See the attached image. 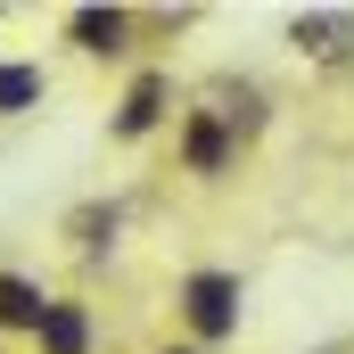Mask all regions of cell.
<instances>
[{
	"label": "cell",
	"mask_w": 354,
	"mask_h": 354,
	"mask_svg": "<svg viewBox=\"0 0 354 354\" xmlns=\"http://www.w3.org/2000/svg\"><path fill=\"white\" fill-rule=\"evenodd\" d=\"M181 297H189L198 338H231V330H239V280H231V272H198Z\"/></svg>",
	"instance_id": "cell-1"
},
{
	"label": "cell",
	"mask_w": 354,
	"mask_h": 354,
	"mask_svg": "<svg viewBox=\"0 0 354 354\" xmlns=\"http://www.w3.org/2000/svg\"><path fill=\"white\" fill-rule=\"evenodd\" d=\"M288 41H297V50H313V58H346L354 17H338V8H322V17H297V25H288Z\"/></svg>",
	"instance_id": "cell-2"
},
{
	"label": "cell",
	"mask_w": 354,
	"mask_h": 354,
	"mask_svg": "<svg viewBox=\"0 0 354 354\" xmlns=\"http://www.w3.org/2000/svg\"><path fill=\"white\" fill-rule=\"evenodd\" d=\"M41 313H50V297H41L33 280L0 272V322H8V330H41Z\"/></svg>",
	"instance_id": "cell-3"
},
{
	"label": "cell",
	"mask_w": 354,
	"mask_h": 354,
	"mask_svg": "<svg viewBox=\"0 0 354 354\" xmlns=\"http://www.w3.org/2000/svg\"><path fill=\"white\" fill-rule=\"evenodd\" d=\"M157 115H165V83H157V75H140V83H132V99H124V115H115V132H124V140H140Z\"/></svg>",
	"instance_id": "cell-4"
},
{
	"label": "cell",
	"mask_w": 354,
	"mask_h": 354,
	"mask_svg": "<svg viewBox=\"0 0 354 354\" xmlns=\"http://www.w3.org/2000/svg\"><path fill=\"white\" fill-rule=\"evenodd\" d=\"M41 346L50 354H83L91 346V322L75 313V305H50V313H41Z\"/></svg>",
	"instance_id": "cell-5"
},
{
	"label": "cell",
	"mask_w": 354,
	"mask_h": 354,
	"mask_svg": "<svg viewBox=\"0 0 354 354\" xmlns=\"http://www.w3.org/2000/svg\"><path fill=\"white\" fill-rule=\"evenodd\" d=\"M75 41L83 50H124V8H83L75 17Z\"/></svg>",
	"instance_id": "cell-6"
},
{
	"label": "cell",
	"mask_w": 354,
	"mask_h": 354,
	"mask_svg": "<svg viewBox=\"0 0 354 354\" xmlns=\"http://www.w3.org/2000/svg\"><path fill=\"white\" fill-rule=\"evenodd\" d=\"M41 99V66H0V115H25Z\"/></svg>",
	"instance_id": "cell-7"
},
{
	"label": "cell",
	"mask_w": 354,
	"mask_h": 354,
	"mask_svg": "<svg viewBox=\"0 0 354 354\" xmlns=\"http://www.w3.org/2000/svg\"><path fill=\"white\" fill-rule=\"evenodd\" d=\"M189 165H198V174H214V165H223V124H214V115H198V124H189Z\"/></svg>",
	"instance_id": "cell-8"
},
{
	"label": "cell",
	"mask_w": 354,
	"mask_h": 354,
	"mask_svg": "<svg viewBox=\"0 0 354 354\" xmlns=\"http://www.w3.org/2000/svg\"><path fill=\"white\" fill-rule=\"evenodd\" d=\"M107 231H115V206H83V214H75V239H83V248H99Z\"/></svg>",
	"instance_id": "cell-9"
}]
</instances>
